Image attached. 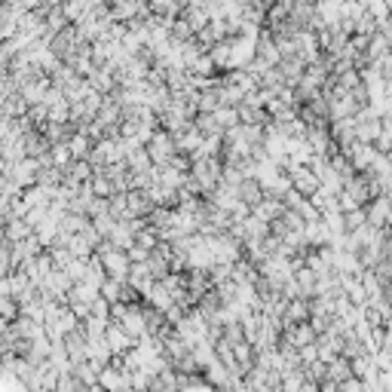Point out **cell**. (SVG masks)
Listing matches in <instances>:
<instances>
[{"mask_svg":"<svg viewBox=\"0 0 392 392\" xmlns=\"http://www.w3.org/2000/svg\"><path fill=\"white\" fill-rule=\"evenodd\" d=\"M285 172L292 175V184H294V190H301L304 196H313L319 187H322V178H319V172H313L309 166H297L294 160H288Z\"/></svg>","mask_w":392,"mask_h":392,"instance_id":"cell-1","label":"cell"},{"mask_svg":"<svg viewBox=\"0 0 392 392\" xmlns=\"http://www.w3.org/2000/svg\"><path fill=\"white\" fill-rule=\"evenodd\" d=\"M101 254V261H105L108 267V273L110 276H117V279H126L129 282V270H132V257L126 249H117V245H108L105 252H98Z\"/></svg>","mask_w":392,"mask_h":392,"instance_id":"cell-2","label":"cell"},{"mask_svg":"<svg viewBox=\"0 0 392 392\" xmlns=\"http://www.w3.org/2000/svg\"><path fill=\"white\" fill-rule=\"evenodd\" d=\"M98 383H101V389H108V392L132 389V371L120 368L117 362H110V365H105V368H101V374H98Z\"/></svg>","mask_w":392,"mask_h":392,"instance_id":"cell-3","label":"cell"},{"mask_svg":"<svg viewBox=\"0 0 392 392\" xmlns=\"http://www.w3.org/2000/svg\"><path fill=\"white\" fill-rule=\"evenodd\" d=\"M344 153L349 160H353V166L359 172H371V166H374V160H377V148L374 144H368V141H353L349 148H344Z\"/></svg>","mask_w":392,"mask_h":392,"instance_id":"cell-4","label":"cell"},{"mask_svg":"<svg viewBox=\"0 0 392 392\" xmlns=\"http://www.w3.org/2000/svg\"><path fill=\"white\" fill-rule=\"evenodd\" d=\"M105 340H108V344H110V349H113V356H126V353H129V349H132V346H135V344H138V340H135V337H132V334L126 331V328H123V325L117 322V319H110V325H108V331H105Z\"/></svg>","mask_w":392,"mask_h":392,"instance_id":"cell-5","label":"cell"},{"mask_svg":"<svg viewBox=\"0 0 392 392\" xmlns=\"http://www.w3.org/2000/svg\"><path fill=\"white\" fill-rule=\"evenodd\" d=\"M380 132H383V117H371V113H365V108L356 113V135H359V141L374 144L380 138Z\"/></svg>","mask_w":392,"mask_h":392,"instance_id":"cell-6","label":"cell"},{"mask_svg":"<svg viewBox=\"0 0 392 392\" xmlns=\"http://www.w3.org/2000/svg\"><path fill=\"white\" fill-rule=\"evenodd\" d=\"M365 209H368V221L374 227H392V196L389 193L374 196Z\"/></svg>","mask_w":392,"mask_h":392,"instance_id":"cell-7","label":"cell"},{"mask_svg":"<svg viewBox=\"0 0 392 392\" xmlns=\"http://www.w3.org/2000/svg\"><path fill=\"white\" fill-rule=\"evenodd\" d=\"M40 169H43V163H40V157H22L13 163V178L22 184V187H31V184H37V175Z\"/></svg>","mask_w":392,"mask_h":392,"instance_id":"cell-8","label":"cell"},{"mask_svg":"<svg viewBox=\"0 0 392 392\" xmlns=\"http://www.w3.org/2000/svg\"><path fill=\"white\" fill-rule=\"evenodd\" d=\"M129 285H135L138 292H141V301H144V294H148L150 288L157 285V276H153V270H150L148 261L132 264V270H129Z\"/></svg>","mask_w":392,"mask_h":392,"instance_id":"cell-9","label":"cell"},{"mask_svg":"<svg viewBox=\"0 0 392 392\" xmlns=\"http://www.w3.org/2000/svg\"><path fill=\"white\" fill-rule=\"evenodd\" d=\"M331 138L337 141V148H349L353 141H359V135H356V117L331 120Z\"/></svg>","mask_w":392,"mask_h":392,"instance_id":"cell-10","label":"cell"},{"mask_svg":"<svg viewBox=\"0 0 392 392\" xmlns=\"http://www.w3.org/2000/svg\"><path fill=\"white\" fill-rule=\"evenodd\" d=\"M205 377H209V383L215 386V389H230V383H233V374H230V368H227L218 356L212 359L209 365H205Z\"/></svg>","mask_w":392,"mask_h":392,"instance_id":"cell-11","label":"cell"},{"mask_svg":"<svg viewBox=\"0 0 392 392\" xmlns=\"http://www.w3.org/2000/svg\"><path fill=\"white\" fill-rule=\"evenodd\" d=\"M313 309H309V297H292L285 306V325H297V322H309Z\"/></svg>","mask_w":392,"mask_h":392,"instance_id":"cell-12","label":"cell"},{"mask_svg":"<svg viewBox=\"0 0 392 392\" xmlns=\"http://www.w3.org/2000/svg\"><path fill=\"white\" fill-rule=\"evenodd\" d=\"M306 242L309 245H328L334 239V233H331V227H328L325 218H316V221H306Z\"/></svg>","mask_w":392,"mask_h":392,"instance_id":"cell-13","label":"cell"},{"mask_svg":"<svg viewBox=\"0 0 392 392\" xmlns=\"http://www.w3.org/2000/svg\"><path fill=\"white\" fill-rule=\"evenodd\" d=\"M68 148H71V153H74V160H89V153H92V148H96V138L89 135V132H83V129H77L74 135L68 138Z\"/></svg>","mask_w":392,"mask_h":392,"instance_id":"cell-14","label":"cell"},{"mask_svg":"<svg viewBox=\"0 0 392 392\" xmlns=\"http://www.w3.org/2000/svg\"><path fill=\"white\" fill-rule=\"evenodd\" d=\"M316 13L322 16V22L331 28L344 22V0H319L316 4Z\"/></svg>","mask_w":392,"mask_h":392,"instance_id":"cell-15","label":"cell"},{"mask_svg":"<svg viewBox=\"0 0 392 392\" xmlns=\"http://www.w3.org/2000/svg\"><path fill=\"white\" fill-rule=\"evenodd\" d=\"M92 175H96V166H92L89 160H74L65 169V181L68 184H83V181H92Z\"/></svg>","mask_w":392,"mask_h":392,"instance_id":"cell-16","label":"cell"},{"mask_svg":"<svg viewBox=\"0 0 392 392\" xmlns=\"http://www.w3.org/2000/svg\"><path fill=\"white\" fill-rule=\"evenodd\" d=\"M135 230H132V224L129 221H117V227H113V233L108 236V239L113 242V245H117V249H132V245H135Z\"/></svg>","mask_w":392,"mask_h":392,"instance_id":"cell-17","label":"cell"},{"mask_svg":"<svg viewBox=\"0 0 392 392\" xmlns=\"http://www.w3.org/2000/svg\"><path fill=\"white\" fill-rule=\"evenodd\" d=\"M294 279H297V285L304 288V297H316V285H319V273L313 270L309 264H301L294 270Z\"/></svg>","mask_w":392,"mask_h":392,"instance_id":"cell-18","label":"cell"},{"mask_svg":"<svg viewBox=\"0 0 392 392\" xmlns=\"http://www.w3.org/2000/svg\"><path fill=\"white\" fill-rule=\"evenodd\" d=\"M31 233H34V227H31L25 218H9V221H4V236H6V239L22 242V239H28Z\"/></svg>","mask_w":392,"mask_h":392,"instance_id":"cell-19","label":"cell"},{"mask_svg":"<svg viewBox=\"0 0 392 392\" xmlns=\"http://www.w3.org/2000/svg\"><path fill=\"white\" fill-rule=\"evenodd\" d=\"M212 58H215V65H218V71H230V56H233V37H224L218 40L212 49Z\"/></svg>","mask_w":392,"mask_h":392,"instance_id":"cell-20","label":"cell"},{"mask_svg":"<svg viewBox=\"0 0 392 392\" xmlns=\"http://www.w3.org/2000/svg\"><path fill=\"white\" fill-rule=\"evenodd\" d=\"M236 190H239V200H245L249 205H257L267 196V190L261 187V181H257V178H245Z\"/></svg>","mask_w":392,"mask_h":392,"instance_id":"cell-21","label":"cell"},{"mask_svg":"<svg viewBox=\"0 0 392 392\" xmlns=\"http://www.w3.org/2000/svg\"><path fill=\"white\" fill-rule=\"evenodd\" d=\"M89 224H92V215H86V212H68L65 218H61V230H65V233H83Z\"/></svg>","mask_w":392,"mask_h":392,"instance_id":"cell-22","label":"cell"},{"mask_svg":"<svg viewBox=\"0 0 392 392\" xmlns=\"http://www.w3.org/2000/svg\"><path fill=\"white\" fill-rule=\"evenodd\" d=\"M389 49H392V40H389L386 34H380V31L368 40V58H371V61H383Z\"/></svg>","mask_w":392,"mask_h":392,"instance_id":"cell-23","label":"cell"},{"mask_svg":"<svg viewBox=\"0 0 392 392\" xmlns=\"http://www.w3.org/2000/svg\"><path fill=\"white\" fill-rule=\"evenodd\" d=\"M328 377H334V380H337V383H344V380H346V377H353V359H349V356H344V353H340V356L334 359V362H331V365H328Z\"/></svg>","mask_w":392,"mask_h":392,"instance_id":"cell-24","label":"cell"},{"mask_svg":"<svg viewBox=\"0 0 392 392\" xmlns=\"http://www.w3.org/2000/svg\"><path fill=\"white\" fill-rule=\"evenodd\" d=\"M196 126H200V132H202V135H224V126H221V123H218V117H215V113H196Z\"/></svg>","mask_w":392,"mask_h":392,"instance_id":"cell-25","label":"cell"},{"mask_svg":"<svg viewBox=\"0 0 392 392\" xmlns=\"http://www.w3.org/2000/svg\"><path fill=\"white\" fill-rule=\"evenodd\" d=\"M126 285H129L126 279H117V276H110V279L101 285V294H105L110 304H117V301H123V294H126Z\"/></svg>","mask_w":392,"mask_h":392,"instance_id":"cell-26","label":"cell"},{"mask_svg":"<svg viewBox=\"0 0 392 392\" xmlns=\"http://www.w3.org/2000/svg\"><path fill=\"white\" fill-rule=\"evenodd\" d=\"M61 181H65V169L53 166V163L43 166V169H40V175H37V184H46V187H58Z\"/></svg>","mask_w":392,"mask_h":392,"instance_id":"cell-27","label":"cell"},{"mask_svg":"<svg viewBox=\"0 0 392 392\" xmlns=\"http://www.w3.org/2000/svg\"><path fill=\"white\" fill-rule=\"evenodd\" d=\"M49 160H53V166L68 169L71 163H74V153H71L68 141H58V144H53V150H49Z\"/></svg>","mask_w":392,"mask_h":392,"instance_id":"cell-28","label":"cell"},{"mask_svg":"<svg viewBox=\"0 0 392 392\" xmlns=\"http://www.w3.org/2000/svg\"><path fill=\"white\" fill-rule=\"evenodd\" d=\"M172 37L175 40H184V43H187V40H193L196 37V31H193V25L187 22V19H184V16H178V19H172Z\"/></svg>","mask_w":392,"mask_h":392,"instance_id":"cell-29","label":"cell"},{"mask_svg":"<svg viewBox=\"0 0 392 392\" xmlns=\"http://www.w3.org/2000/svg\"><path fill=\"white\" fill-rule=\"evenodd\" d=\"M108 325H110V319H101V316H89V319H83V331H86V337H105Z\"/></svg>","mask_w":392,"mask_h":392,"instance_id":"cell-30","label":"cell"},{"mask_svg":"<svg viewBox=\"0 0 392 392\" xmlns=\"http://www.w3.org/2000/svg\"><path fill=\"white\" fill-rule=\"evenodd\" d=\"M110 215L117 221H126L129 218V196L126 193H113L110 196Z\"/></svg>","mask_w":392,"mask_h":392,"instance_id":"cell-31","label":"cell"},{"mask_svg":"<svg viewBox=\"0 0 392 392\" xmlns=\"http://www.w3.org/2000/svg\"><path fill=\"white\" fill-rule=\"evenodd\" d=\"M377 31H380V22H377V19H374V16H371V13H365V16H362V19H359V22H356V34L374 37V34H377Z\"/></svg>","mask_w":392,"mask_h":392,"instance_id":"cell-32","label":"cell"},{"mask_svg":"<svg viewBox=\"0 0 392 392\" xmlns=\"http://www.w3.org/2000/svg\"><path fill=\"white\" fill-rule=\"evenodd\" d=\"M49 120H56V123H68V120H71V101H68V98H61L58 105L49 108Z\"/></svg>","mask_w":392,"mask_h":392,"instance_id":"cell-33","label":"cell"},{"mask_svg":"<svg viewBox=\"0 0 392 392\" xmlns=\"http://www.w3.org/2000/svg\"><path fill=\"white\" fill-rule=\"evenodd\" d=\"M368 13L377 19V22H383V19L392 13V4L389 0H371V6H368Z\"/></svg>","mask_w":392,"mask_h":392,"instance_id":"cell-34","label":"cell"},{"mask_svg":"<svg viewBox=\"0 0 392 392\" xmlns=\"http://www.w3.org/2000/svg\"><path fill=\"white\" fill-rule=\"evenodd\" d=\"M362 224H368V209H365V205L346 212V227H349V230H356V227H362Z\"/></svg>","mask_w":392,"mask_h":392,"instance_id":"cell-35","label":"cell"},{"mask_svg":"<svg viewBox=\"0 0 392 392\" xmlns=\"http://www.w3.org/2000/svg\"><path fill=\"white\" fill-rule=\"evenodd\" d=\"M304 371H306V377H309V380H316V383H322V380L328 377V362H322V359H319V362L306 365Z\"/></svg>","mask_w":392,"mask_h":392,"instance_id":"cell-36","label":"cell"},{"mask_svg":"<svg viewBox=\"0 0 392 392\" xmlns=\"http://www.w3.org/2000/svg\"><path fill=\"white\" fill-rule=\"evenodd\" d=\"M368 13V9L359 4V0H344V19H353V22H359Z\"/></svg>","mask_w":392,"mask_h":392,"instance_id":"cell-37","label":"cell"},{"mask_svg":"<svg viewBox=\"0 0 392 392\" xmlns=\"http://www.w3.org/2000/svg\"><path fill=\"white\" fill-rule=\"evenodd\" d=\"M301 362H304V368L313 365V362H319V344H306V346H301Z\"/></svg>","mask_w":392,"mask_h":392,"instance_id":"cell-38","label":"cell"},{"mask_svg":"<svg viewBox=\"0 0 392 392\" xmlns=\"http://www.w3.org/2000/svg\"><path fill=\"white\" fill-rule=\"evenodd\" d=\"M340 392H365V380L362 377H346L344 383H340Z\"/></svg>","mask_w":392,"mask_h":392,"instance_id":"cell-39","label":"cell"},{"mask_svg":"<svg viewBox=\"0 0 392 392\" xmlns=\"http://www.w3.org/2000/svg\"><path fill=\"white\" fill-rule=\"evenodd\" d=\"M337 200H340V209H344V212H353V209H359V205H362V202H359V200H356V196H353V193H349L346 187H344V193H340V196H337Z\"/></svg>","mask_w":392,"mask_h":392,"instance_id":"cell-40","label":"cell"},{"mask_svg":"<svg viewBox=\"0 0 392 392\" xmlns=\"http://www.w3.org/2000/svg\"><path fill=\"white\" fill-rule=\"evenodd\" d=\"M129 257H132V264H141V261H150V249H144V245H132L129 249Z\"/></svg>","mask_w":392,"mask_h":392,"instance_id":"cell-41","label":"cell"},{"mask_svg":"<svg viewBox=\"0 0 392 392\" xmlns=\"http://www.w3.org/2000/svg\"><path fill=\"white\" fill-rule=\"evenodd\" d=\"M380 68H383V77H386V80H392V49L386 53V58L380 61Z\"/></svg>","mask_w":392,"mask_h":392,"instance_id":"cell-42","label":"cell"},{"mask_svg":"<svg viewBox=\"0 0 392 392\" xmlns=\"http://www.w3.org/2000/svg\"><path fill=\"white\" fill-rule=\"evenodd\" d=\"M380 34H386V37L392 40V13L383 19V22H380Z\"/></svg>","mask_w":392,"mask_h":392,"instance_id":"cell-43","label":"cell"},{"mask_svg":"<svg viewBox=\"0 0 392 392\" xmlns=\"http://www.w3.org/2000/svg\"><path fill=\"white\" fill-rule=\"evenodd\" d=\"M309 4H319V0H309Z\"/></svg>","mask_w":392,"mask_h":392,"instance_id":"cell-44","label":"cell"},{"mask_svg":"<svg viewBox=\"0 0 392 392\" xmlns=\"http://www.w3.org/2000/svg\"><path fill=\"white\" fill-rule=\"evenodd\" d=\"M389 4H392V0H389Z\"/></svg>","mask_w":392,"mask_h":392,"instance_id":"cell-45","label":"cell"},{"mask_svg":"<svg viewBox=\"0 0 392 392\" xmlns=\"http://www.w3.org/2000/svg\"><path fill=\"white\" fill-rule=\"evenodd\" d=\"M389 196H392V193H389Z\"/></svg>","mask_w":392,"mask_h":392,"instance_id":"cell-46","label":"cell"}]
</instances>
